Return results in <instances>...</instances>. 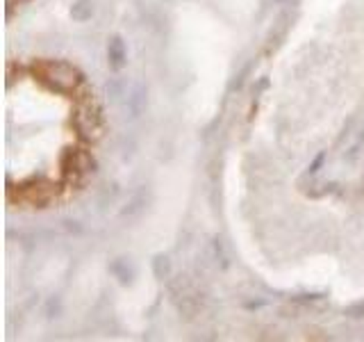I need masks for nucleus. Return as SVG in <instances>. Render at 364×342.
Masks as SVG:
<instances>
[{
  "mask_svg": "<svg viewBox=\"0 0 364 342\" xmlns=\"http://www.w3.org/2000/svg\"><path fill=\"white\" fill-rule=\"evenodd\" d=\"M41 76L50 87L60 89V91H68V89H73L80 83L77 68L73 64H68V62H55V60L43 62L41 64Z\"/></svg>",
  "mask_w": 364,
  "mask_h": 342,
  "instance_id": "nucleus-1",
  "label": "nucleus"
},
{
  "mask_svg": "<svg viewBox=\"0 0 364 342\" xmlns=\"http://www.w3.org/2000/svg\"><path fill=\"white\" fill-rule=\"evenodd\" d=\"M75 123H77L80 133H82L85 137H91V135H96L100 130V119H98L96 112H91V108L80 110V114L75 117Z\"/></svg>",
  "mask_w": 364,
  "mask_h": 342,
  "instance_id": "nucleus-2",
  "label": "nucleus"
},
{
  "mask_svg": "<svg viewBox=\"0 0 364 342\" xmlns=\"http://www.w3.org/2000/svg\"><path fill=\"white\" fill-rule=\"evenodd\" d=\"M109 60L114 68H121L123 60H125V48H123V41L121 39H112L109 41Z\"/></svg>",
  "mask_w": 364,
  "mask_h": 342,
  "instance_id": "nucleus-3",
  "label": "nucleus"
}]
</instances>
